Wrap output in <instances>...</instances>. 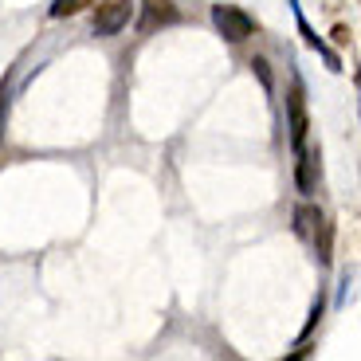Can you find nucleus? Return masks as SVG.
<instances>
[{
    "label": "nucleus",
    "mask_w": 361,
    "mask_h": 361,
    "mask_svg": "<svg viewBox=\"0 0 361 361\" xmlns=\"http://www.w3.org/2000/svg\"><path fill=\"white\" fill-rule=\"evenodd\" d=\"M212 24H216V32L228 44H244L255 32V20L247 16L244 8H235V4H216V8H212Z\"/></svg>",
    "instance_id": "1"
},
{
    "label": "nucleus",
    "mask_w": 361,
    "mask_h": 361,
    "mask_svg": "<svg viewBox=\"0 0 361 361\" xmlns=\"http://www.w3.org/2000/svg\"><path fill=\"white\" fill-rule=\"evenodd\" d=\"M287 114H290V145H295V154H298V149L307 145V130H310L302 82H295V87H290V94H287Z\"/></svg>",
    "instance_id": "3"
},
{
    "label": "nucleus",
    "mask_w": 361,
    "mask_h": 361,
    "mask_svg": "<svg viewBox=\"0 0 361 361\" xmlns=\"http://www.w3.org/2000/svg\"><path fill=\"white\" fill-rule=\"evenodd\" d=\"M252 67H255V75H259V79H263V87L271 90V75H267V63H263V59H255Z\"/></svg>",
    "instance_id": "8"
},
{
    "label": "nucleus",
    "mask_w": 361,
    "mask_h": 361,
    "mask_svg": "<svg viewBox=\"0 0 361 361\" xmlns=\"http://www.w3.org/2000/svg\"><path fill=\"white\" fill-rule=\"evenodd\" d=\"M130 16H134L130 0H102L99 12H94V36H118L130 24Z\"/></svg>",
    "instance_id": "2"
},
{
    "label": "nucleus",
    "mask_w": 361,
    "mask_h": 361,
    "mask_svg": "<svg viewBox=\"0 0 361 361\" xmlns=\"http://www.w3.org/2000/svg\"><path fill=\"white\" fill-rule=\"evenodd\" d=\"M87 4H94V0H55V4H51V16H55V20L75 16V12H82Z\"/></svg>",
    "instance_id": "7"
},
{
    "label": "nucleus",
    "mask_w": 361,
    "mask_h": 361,
    "mask_svg": "<svg viewBox=\"0 0 361 361\" xmlns=\"http://www.w3.org/2000/svg\"><path fill=\"white\" fill-rule=\"evenodd\" d=\"M298 189L302 192H310L314 189V165H318V149H307V145H302V149H298Z\"/></svg>",
    "instance_id": "5"
},
{
    "label": "nucleus",
    "mask_w": 361,
    "mask_h": 361,
    "mask_svg": "<svg viewBox=\"0 0 361 361\" xmlns=\"http://www.w3.org/2000/svg\"><path fill=\"white\" fill-rule=\"evenodd\" d=\"M142 4H145L142 32H154L157 24H177V4L173 0H142Z\"/></svg>",
    "instance_id": "4"
},
{
    "label": "nucleus",
    "mask_w": 361,
    "mask_h": 361,
    "mask_svg": "<svg viewBox=\"0 0 361 361\" xmlns=\"http://www.w3.org/2000/svg\"><path fill=\"white\" fill-rule=\"evenodd\" d=\"M318 220H322V212H318V208H298L295 212V232L302 235V240H310V235H314V228H318Z\"/></svg>",
    "instance_id": "6"
}]
</instances>
